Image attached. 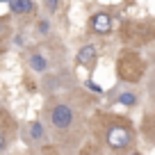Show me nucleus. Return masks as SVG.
Returning <instances> with one entry per match:
<instances>
[{
  "mask_svg": "<svg viewBox=\"0 0 155 155\" xmlns=\"http://www.w3.org/2000/svg\"><path fill=\"white\" fill-rule=\"evenodd\" d=\"M0 2H7V0H0Z\"/></svg>",
  "mask_w": 155,
  "mask_h": 155,
  "instance_id": "obj_14",
  "label": "nucleus"
},
{
  "mask_svg": "<svg viewBox=\"0 0 155 155\" xmlns=\"http://www.w3.org/2000/svg\"><path fill=\"white\" fill-rule=\"evenodd\" d=\"M105 144L112 150H128L132 144V130L126 121H112L105 130Z\"/></svg>",
  "mask_w": 155,
  "mask_h": 155,
  "instance_id": "obj_1",
  "label": "nucleus"
},
{
  "mask_svg": "<svg viewBox=\"0 0 155 155\" xmlns=\"http://www.w3.org/2000/svg\"><path fill=\"white\" fill-rule=\"evenodd\" d=\"M5 146H7V139H5V135H2V132H0V150L5 148Z\"/></svg>",
  "mask_w": 155,
  "mask_h": 155,
  "instance_id": "obj_13",
  "label": "nucleus"
},
{
  "mask_svg": "<svg viewBox=\"0 0 155 155\" xmlns=\"http://www.w3.org/2000/svg\"><path fill=\"white\" fill-rule=\"evenodd\" d=\"M89 28L94 34H110L112 32V16L107 12H98L89 18Z\"/></svg>",
  "mask_w": 155,
  "mask_h": 155,
  "instance_id": "obj_3",
  "label": "nucleus"
},
{
  "mask_svg": "<svg viewBox=\"0 0 155 155\" xmlns=\"http://www.w3.org/2000/svg\"><path fill=\"white\" fill-rule=\"evenodd\" d=\"M87 87L91 89V91H96V94H103V87L98 82H94V80H87Z\"/></svg>",
  "mask_w": 155,
  "mask_h": 155,
  "instance_id": "obj_12",
  "label": "nucleus"
},
{
  "mask_svg": "<svg viewBox=\"0 0 155 155\" xmlns=\"http://www.w3.org/2000/svg\"><path fill=\"white\" fill-rule=\"evenodd\" d=\"M28 139H32V141H44L46 139V130H44V126H41V121H30Z\"/></svg>",
  "mask_w": 155,
  "mask_h": 155,
  "instance_id": "obj_7",
  "label": "nucleus"
},
{
  "mask_svg": "<svg viewBox=\"0 0 155 155\" xmlns=\"http://www.w3.org/2000/svg\"><path fill=\"white\" fill-rule=\"evenodd\" d=\"M44 7L50 12V14H55V12H57V7H59V0H44Z\"/></svg>",
  "mask_w": 155,
  "mask_h": 155,
  "instance_id": "obj_11",
  "label": "nucleus"
},
{
  "mask_svg": "<svg viewBox=\"0 0 155 155\" xmlns=\"http://www.w3.org/2000/svg\"><path fill=\"white\" fill-rule=\"evenodd\" d=\"M28 66L32 68L34 73H46L50 64H48V59H46L41 53H32V55L28 57Z\"/></svg>",
  "mask_w": 155,
  "mask_h": 155,
  "instance_id": "obj_5",
  "label": "nucleus"
},
{
  "mask_svg": "<svg viewBox=\"0 0 155 155\" xmlns=\"http://www.w3.org/2000/svg\"><path fill=\"white\" fill-rule=\"evenodd\" d=\"M9 2V12L16 16H23V14H30L34 9V2L32 0H7Z\"/></svg>",
  "mask_w": 155,
  "mask_h": 155,
  "instance_id": "obj_6",
  "label": "nucleus"
},
{
  "mask_svg": "<svg viewBox=\"0 0 155 155\" xmlns=\"http://www.w3.org/2000/svg\"><path fill=\"white\" fill-rule=\"evenodd\" d=\"M50 123L57 130H68L73 126V110L68 103H55L50 110Z\"/></svg>",
  "mask_w": 155,
  "mask_h": 155,
  "instance_id": "obj_2",
  "label": "nucleus"
},
{
  "mask_svg": "<svg viewBox=\"0 0 155 155\" xmlns=\"http://www.w3.org/2000/svg\"><path fill=\"white\" fill-rule=\"evenodd\" d=\"M96 57H98V48L94 44H84L75 55V64H80V66H94Z\"/></svg>",
  "mask_w": 155,
  "mask_h": 155,
  "instance_id": "obj_4",
  "label": "nucleus"
},
{
  "mask_svg": "<svg viewBox=\"0 0 155 155\" xmlns=\"http://www.w3.org/2000/svg\"><path fill=\"white\" fill-rule=\"evenodd\" d=\"M50 32V21H46V18H41V21H37V34H41V37H46V34Z\"/></svg>",
  "mask_w": 155,
  "mask_h": 155,
  "instance_id": "obj_9",
  "label": "nucleus"
},
{
  "mask_svg": "<svg viewBox=\"0 0 155 155\" xmlns=\"http://www.w3.org/2000/svg\"><path fill=\"white\" fill-rule=\"evenodd\" d=\"M9 32V18L7 16H0V39Z\"/></svg>",
  "mask_w": 155,
  "mask_h": 155,
  "instance_id": "obj_10",
  "label": "nucleus"
},
{
  "mask_svg": "<svg viewBox=\"0 0 155 155\" xmlns=\"http://www.w3.org/2000/svg\"><path fill=\"white\" fill-rule=\"evenodd\" d=\"M116 103L123 105V107H135L137 103H139V98H137V94H132V91H123V94L116 96Z\"/></svg>",
  "mask_w": 155,
  "mask_h": 155,
  "instance_id": "obj_8",
  "label": "nucleus"
}]
</instances>
